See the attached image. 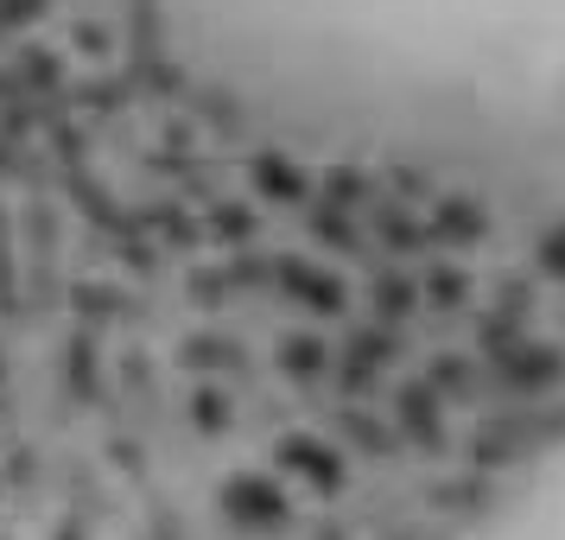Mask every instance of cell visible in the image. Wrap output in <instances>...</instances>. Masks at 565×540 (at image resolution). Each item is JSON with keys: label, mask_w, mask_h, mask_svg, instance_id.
Returning <instances> with one entry per match:
<instances>
[{"label": "cell", "mask_w": 565, "mask_h": 540, "mask_svg": "<svg viewBox=\"0 0 565 540\" xmlns=\"http://www.w3.org/2000/svg\"><path fill=\"white\" fill-rule=\"evenodd\" d=\"M470 540H565V438L540 445L534 458L489 496Z\"/></svg>", "instance_id": "cell-2"}, {"label": "cell", "mask_w": 565, "mask_h": 540, "mask_svg": "<svg viewBox=\"0 0 565 540\" xmlns=\"http://www.w3.org/2000/svg\"><path fill=\"white\" fill-rule=\"evenodd\" d=\"M191 77L311 159L509 172L565 147V0H153Z\"/></svg>", "instance_id": "cell-1"}]
</instances>
